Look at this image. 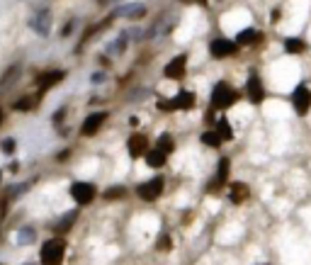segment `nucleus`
<instances>
[{
    "mask_svg": "<svg viewBox=\"0 0 311 265\" xmlns=\"http://www.w3.org/2000/svg\"><path fill=\"white\" fill-rule=\"evenodd\" d=\"M63 256H66V241L63 236H54L39 248V265H61Z\"/></svg>",
    "mask_w": 311,
    "mask_h": 265,
    "instance_id": "obj_1",
    "label": "nucleus"
},
{
    "mask_svg": "<svg viewBox=\"0 0 311 265\" xmlns=\"http://www.w3.org/2000/svg\"><path fill=\"white\" fill-rule=\"evenodd\" d=\"M236 100H238V93L234 88H229L226 83H217V85H214V90H212V107H214V110H226V107H231Z\"/></svg>",
    "mask_w": 311,
    "mask_h": 265,
    "instance_id": "obj_2",
    "label": "nucleus"
},
{
    "mask_svg": "<svg viewBox=\"0 0 311 265\" xmlns=\"http://www.w3.org/2000/svg\"><path fill=\"white\" fill-rule=\"evenodd\" d=\"M71 197H73L75 205L85 207V205H90L92 200L97 197V188L92 183H85V180H75L71 185Z\"/></svg>",
    "mask_w": 311,
    "mask_h": 265,
    "instance_id": "obj_3",
    "label": "nucleus"
},
{
    "mask_svg": "<svg viewBox=\"0 0 311 265\" xmlns=\"http://www.w3.org/2000/svg\"><path fill=\"white\" fill-rule=\"evenodd\" d=\"M163 185H165V180L161 175H156V178H151L146 183L136 185V195H139L144 202H156V200L161 197V192H163Z\"/></svg>",
    "mask_w": 311,
    "mask_h": 265,
    "instance_id": "obj_4",
    "label": "nucleus"
},
{
    "mask_svg": "<svg viewBox=\"0 0 311 265\" xmlns=\"http://www.w3.org/2000/svg\"><path fill=\"white\" fill-rule=\"evenodd\" d=\"M195 107V95L183 90V93H178L173 100H165L161 102V110H192Z\"/></svg>",
    "mask_w": 311,
    "mask_h": 265,
    "instance_id": "obj_5",
    "label": "nucleus"
},
{
    "mask_svg": "<svg viewBox=\"0 0 311 265\" xmlns=\"http://www.w3.org/2000/svg\"><path fill=\"white\" fill-rule=\"evenodd\" d=\"M292 105H294V110H297V114H309V110H311V90L307 88V85H299V88L294 90Z\"/></svg>",
    "mask_w": 311,
    "mask_h": 265,
    "instance_id": "obj_6",
    "label": "nucleus"
},
{
    "mask_svg": "<svg viewBox=\"0 0 311 265\" xmlns=\"http://www.w3.org/2000/svg\"><path fill=\"white\" fill-rule=\"evenodd\" d=\"M127 151L131 158H141V156H146L148 151V139L146 134H131L127 141Z\"/></svg>",
    "mask_w": 311,
    "mask_h": 265,
    "instance_id": "obj_7",
    "label": "nucleus"
},
{
    "mask_svg": "<svg viewBox=\"0 0 311 265\" xmlns=\"http://www.w3.org/2000/svg\"><path fill=\"white\" fill-rule=\"evenodd\" d=\"M105 119H107V112H92L90 117H85V122H83V127H80V134H83V136H92V134H97L100 129H102Z\"/></svg>",
    "mask_w": 311,
    "mask_h": 265,
    "instance_id": "obj_8",
    "label": "nucleus"
},
{
    "mask_svg": "<svg viewBox=\"0 0 311 265\" xmlns=\"http://www.w3.org/2000/svg\"><path fill=\"white\" fill-rule=\"evenodd\" d=\"M209 51L214 58H224V56H231L236 54V41H229V39H217L209 44Z\"/></svg>",
    "mask_w": 311,
    "mask_h": 265,
    "instance_id": "obj_9",
    "label": "nucleus"
},
{
    "mask_svg": "<svg viewBox=\"0 0 311 265\" xmlns=\"http://www.w3.org/2000/svg\"><path fill=\"white\" fill-rule=\"evenodd\" d=\"M185 66H187V56L180 54V56H175L168 66H165V78H183L185 76Z\"/></svg>",
    "mask_w": 311,
    "mask_h": 265,
    "instance_id": "obj_10",
    "label": "nucleus"
},
{
    "mask_svg": "<svg viewBox=\"0 0 311 265\" xmlns=\"http://www.w3.org/2000/svg\"><path fill=\"white\" fill-rule=\"evenodd\" d=\"M248 97H251V102H256V105H260L263 100H265V90H263V83H260V78L253 73V76L248 78Z\"/></svg>",
    "mask_w": 311,
    "mask_h": 265,
    "instance_id": "obj_11",
    "label": "nucleus"
},
{
    "mask_svg": "<svg viewBox=\"0 0 311 265\" xmlns=\"http://www.w3.org/2000/svg\"><path fill=\"white\" fill-rule=\"evenodd\" d=\"M61 78H63V71H44V73H39L37 76V85L41 90H49V88L56 85Z\"/></svg>",
    "mask_w": 311,
    "mask_h": 265,
    "instance_id": "obj_12",
    "label": "nucleus"
},
{
    "mask_svg": "<svg viewBox=\"0 0 311 265\" xmlns=\"http://www.w3.org/2000/svg\"><path fill=\"white\" fill-rule=\"evenodd\" d=\"M248 185H243V183H231L229 185V197H231V202L234 205H243L246 200H248Z\"/></svg>",
    "mask_w": 311,
    "mask_h": 265,
    "instance_id": "obj_13",
    "label": "nucleus"
},
{
    "mask_svg": "<svg viewBox=\"0 0 311 265\" xmlns=\"http://www.w3.org/2000/svg\"><path fill=\"white\" fill-rule=\"evenodd\" d=\"M144 161H146V166H148V168H153V171H156V168H163V166H165V161H168V156H165L163 151H158V149L153 146V149H148V151H146V156H144Z\"/></svg>",
    "mask_w": 311,
    "mask_h": 265,
    "instance_id": "obj_14",
    "label": "nucleus"
},
{
    "mask_svg": "<svg viewBox=\"0 0 311 265\" xmlns=\"http://www.w3.org/2000/svg\"><path fill=\"white\" fill-rule=\"evenodd\" d=\"M229 158H221L219 161V171H217V178L212 180V185H209V192H217V190L226 183V178H229Z\"/></svg>",
    "mask_w": 311,
    "mask_h": 265,
    "instance_id": "obj_15",
    "label": "nucleus"
},
{
    "mask_svg": "<svg viewBox=\"0 0 311 265\" xmlns=\"http://www.w3.org/2000/svg\"><path fill=\"white\" fill-rule=\"evenodd\" d=\"M75 219H78V212H68V214H63V217H61V219L54 224L56 234H58V236H63L66 231H71V227H73Z\"/></svg>",
    "mask_w": 311,
    "mask_h": 265,
    "instance_id": "obj_16",
    "label": "nucleus"
},
{
    "mask_svg": "<svg viewBox=\"0 0 311 265\" xmlns=\"http://www.w3.org/2000/svg\"><path fill=\"white\" fill-rule=\"evenodd\" d=\"M214 132L219 134V139H221V141H231V139H234V132H231V124H229V119H226V117H221L219 122H217Z\"/></svg>",
    "mask_w": 311,
    "mask_h": 265,
    "instance_id": "obj_17",
    "label": "nucleus"
},
{
    "mask_svg": "<svg viewBox=\"0 0 311 265\" xmlns=\"http://www.w3.org/2000/svg\"><path fill=\"white\" fill-rule=\"evenodd\" d=\"M37 95H27V97H19V100H15V110L17 112H29V110H34V105H37Z\"/></svg>",
    "mask_w": 311,
    "mask_h": 265,
    "instance_id": "obj_18",
    "label": "nucleus"
},
{
    "mask_svg": "<svg viewBox=\"0 0 311 265\" xmlns=\"http://www.w3.org/2000/svg\"><path fill=\"white\" fill-rule=\"evenodd\" d=\"M156 149L163 151L165 156H170V153L175 151V141H173V136H170V134H161L158 141H156Z\"/></svg>",
    "mask_w": 311,
    "mask_h": 265,
    "instance_id": "obj_19",
    "label": "nucleus"
},
{
    "mask_svg": "<svg viewBox=\"0 0 311 265\" xmlns=\"http://www.w3.org/2000/svg\"><path fill=\"white\" fill-rule=\"evenodd\" d=\"M202 144H204V146H212V149H217V146H221V139H219V134L214 132V129H209V132H204V134H202Z\"/></svg>",
    "mask_w": 311,
    "mask_h": 265,
    "instance_id": "obj_20",
    "label": "nucleus"
},
{
    "mask_svg": "<svg viewBox=\"0 0 311 265\" xmlns=\"http://www.w3.org/2000/svg\"><path fill=\"white\" fill-rule=\"evenodd\" d=\"M260 39V34H258L256 29H243L241 34H238V39H236V46L238 44H253V41H258Z\"/></svg>",
    "mask_w": 311,
    "mask_h": 265,
    "instance_id": "obj_21",
    "label": "nucleus"
},
{
    "mask_svg": "<svg viewBox=\"0 0 311 265\" xmlns=\"http://www.w3.org/2000/svg\"><path fill=\"white\" fill-rule=\"evenodd\" d=\"M285 49H287L290 54H302V51L307 49V44H304L302 39H287V41H285Z\"/></svg>",
    "mask_w": 311,
    "mask_h": 265,
    "instance_id": "obj_22",
    "label": "nucleus"
},
{
    "mask_svg": "<svg viewBox=\"0 0 311 265\" xmlns=\"http://www.w3.org/2000/svg\"><path fill=\"white\" fill-rule=\"evenodd\" d=\"M124 195H127V190L122 188V185H119V188H110V190H105V192H102V197H105V200H119V197H124Z\"/></svg>",
    "mask_w": 311,
    "mask_h": 265,
    "instance_id": "obj_23",
    "label": "nucleus"
},
{
    "mask_svg": "<svg viewBox=\"0 0 311 265\" xmlns=\"http://www.w3.org/2000/svg\"><path fill=\"white\" fill-rule=\"evenodd\" d=\"M17 239H19V244H24V246H27V244H32L34 234H32V229H22V231L17 234Z\"/></svg>",
    "mask_w": 311,
    "mask_h": 265,
    "instance_id": "obj_24",
    "label": "nucleus"
},
{
    "mask_svg": "<svg viewBox=\"0 0 311 265\" xmlns=\"http://www.w3.org/2000/svg\"><path fill=\"white\" fill-rule=\"evenodd\" d=\"M0 146H2V153H12L17 144H15V139H2V144H0Z\"/></svg>",
    "mask_w": 311,
    "mask_h": 265,
    "instance_id": "obj_25",
    "label": "nucleus"
},
{
    "mask_svg": "<svg viewBox=\"0 0 311 265\" xmlns=\"http://www.w3.org/2000/svg\"><path fill=\"white\" fill-rule=\"evenodd\" d=\"M156 248H158V251H170V236L163 234V236H161V241L156 244Z\"/></svg>",
    "mask_w": 311,
    "mask_h": 265,
    "instance_id": "obj_26",
    "label": "nucleus"
},
{
    "mask_svg": "<svg viewBox=\"0 0 311 265\" xmlns=\"http://www.w3.org/2000/svg\"><path fill=\"white\" fill-rule=\"evenodd\" d=\"M0 124H2V112H0Z\"/></svg>",
    "mask_w": 311,
    "mask_h": 265,
    "instance_id": "obj_27",
    "label": "nucleus"
},
{
    "mask_svg": "<svg viewBox=\"0 0 311 265\" xmlns=\"http://www.w3.org/2000/svg\"><path fill=\"white\" fill-rule=\"evenodd\" d=\"M0 183H2V173H0Z\"/></svg>",
    "mask_w": 311,
    "mask_h": 265,
    "instance_id": "obj_28",
    "label": "nucleus"
},
{
    "mask_svg": "<svg viewBox=\"0 0 311 265\" xmlns=\"http://www.w3.org/2000/svg\"><path fill=\"white\" fill-rule=\"evenodd\" d=\"M200 2H202V5H204V2H207V0H200Z\"/></svg>",
    "mask_w": 311,
    "mask_h": 265,
    "instance_id": "obj_29",
    "label": "nucleus"
},
{
    "mask_svg": "<svg viewBox=\"0 0 311 265\" xmlns=\"http://www.w3.org/2000/svg\"><path fill=\"white\" fill-rule=\"evenodd\" d=\"M29 265H32V263H29Z\"/></svg>",
    "mask_w": 311,
    "mask_h": 265,
    "instance_id": "obj_30",
    "label": "nucleus"
}]
</instances>
